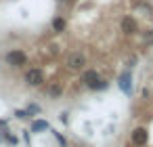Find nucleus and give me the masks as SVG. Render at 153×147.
<instances>
[{
  "instance_id": "obj_17",
  "label": "nucleus",
  "mask_w": 153,
  "mask_h": 147,
  "mask_svg": "<svg viewBox=\"0 0 153 147\" xmlns=\"http://www.w3.org/2000/svg\"><path fill=\"white\" fill-rule=\"evenodd\" d=\"M2 139H4V137H2V132H0V143H2Z\"/></svg>"
},
{
  "instance_id": "obj_3",
  "label": "nucleus",
  "mask_w": 153,
  "mask_h": 147,
  "mask_svg": "<svg viewBox=\"0 0 153 147\" xmlns=\"http://www.w3.org/2000/svg\"><path fill=\"white\" fill-rule=\"evenodd\" d=\"M65 65L71 69V72H80L84 65H86V57L82 53H69L67 59H65Z\"/></svg>"
},
{
  "instance_id": "obj_10",
  "label": "nucleus",
  "mask_w": 153,
  "mask_h": 147,
  "mask_svg": "<svg viewBox=\"0 0 153 147\" xmlns=\"http://www.w3.org/2000/svg\"><path fill=\"white\" fill-rule=\"evenodd\" d=\"M107 86H109V82L105 80V78H99L92 86H88L90 90H94V93H99V90H107Z\"/></svg>"
},
{
  "instance_id": "obj_1",
  "label": "nucleus",
  "mask_w": 153,
  "mask_h": 147,
  "mask_svg": "<svg viewBox=\"0 0 153 147\" xmlns=\"http://www.w3.org/2000/svg\"><path fill=\"white\" fill-rule=\"evenodd\" d=\"M4 61H7V65H11V67H21V65L27 63V55H25L21 49H13V51H9V53L4 55Z\"/></svg>"
},
{
  "instance_id": "obj_15",
  "label": "nucleus",
  "mask_w": 153,
  "mask_h": 147,
  "mask_svg": "<svg viewBox=\"0 0 153 147\" xmlns=\"http://www.w3.org/2000/svg\"><path fill=\"white\" fill-rule=\"evenodd\" d=\"M53 134H55V139H57V141H59V143H61V147H67V141H65V139H63V134H61V132H57V130H55V132H53Z\"/></svg>"
},
{
  "instance_id": "obj_2",
  "label": "nucleus",
  "mask_w": 153,
  "mask_h": 147,
  "mask_svg": "<svg viewBox=\"0 0 153 147\" xmlns=\"http://www.w3.org/2000/svg\"><path fill=\"white\" fill-rule=\"evenodd\" d=\"M117 86L124 95H132V72H130V67H126L117 76Z\"/></svg>"
},
{
  "instance_id": "obj_16",
  "label": "nucleus",
  "mask_w": 153,
  "mask_h": 147,
  "mask_svg": "<svg viewBox=\"0 0 153 147\" xmlns=\"http://www.w3.org/2000/svg\"><path fill=\"white\" fill-rule=\"evenodd\" d=\"M15 118H19V120L30 118V116H27V109H17V111H15Z\"/></svg>"
},
{
  "instance_id": "obj_12",
  "label": "nucleus",
  "mask_w": 153,
  "mask_h": 147,
  "mask_svg": "<svg viewBox=\"0 0 153 147\" xmlns=\"http://www.w3.org/2000/svg\"><path fill=\"white\" fill-rule=\"evenodd\" d=\"M25 109H27V116H30V118H34V116L40 113V105H36V103H30Z\"/></svg>"
},
{
  "instance_id": "obj_8",
  "label": "nucleus",
  "mask_w": 153,
  "mask_h": 147,
  "mask_svg": "<svg viewBox=\"0 0 153 147\" xmlns=\"http://www.w3.org/2000/svg\"><path fill=\"white\" fill-rule=\"evenodd\" d=\"M48 128H51V126H48L46 120H38V118H36V120L32 122V132H46Z\"/></svg>"
},
{
  "instance_id": "obj_18",
  "label": "nucleus",
  "mask_w": 153,
  "mask_h": 147,
  "mask_svg": "<svg viewBox=\"0 0 153 147\" xmlns=\"http://www.w3.org/2000/svg\"><path fill=\"white\" fill-rule=\"evenodd\" d=\"M57 2H65V0H57Z\"/></svg>"
},
{
  "instance_id": "obj_13",
  "label": "nucleus",
  "mask_w": 153,
  "mask_h": 147,
  "mask_svg": "<svg viewBox=\"0 0 153 147\" xmlns=\"http://www.w3.org/2000/svg\"><path fill=\"white\" fill-rule=\"evenodd\" d=\"M143 44H145V46L153 44V30H147V32L143 34Z\"/></svg>"
},
{
  "instance_id": "obj_6",
  "label": "nucleus",
  "mask_w": 153,
  "mask_h": 147,
  "mask_svg": "<svg viewBox=\"0 0 153 147\" xmlns=\"http://www.w3.org/2000/svg\"><path fill=\"white\" fill-rule=\"evenodd\" d=\"M147 141H149V132H147V128L138 126V128L132 130V143H134L136 147H145Z\"/></svg>"
},
{
  "instance_id": "obj_5",
  "label": "nucleus",
  "mask_w": 153,
  "mask_h": 147,
  "mask_svg": "<svg viewBox=\"0 0 153 147\" xmlns=\"http://www.w3.org/2000/svg\"><path fill=\"white\" fill-rule=\"evenodd\" d=\"M120 28H122V32H124L126 36H132V34L138 32V23H136V19H134L132 15H124L122 21H120Z\"/></svg>"
},
{
  "instance_id": "obj_4",
  "label": "nucleus",
  "mask_w": 153,
  "mask_h": 147,
  "mask_svg": "<svg viewBox=\"0 0 153 147\" xmlns=\"http://www.w3.org/2000/svg\"><path fill=\"white\" fill-rule=\"evenodd\" d=\"M23 80H25L27 86H40V84L44 82V74H42V69H38V67H32V69L25 72Z\"/></svg>"
},
{
  "instance_id": "obj_11",
  "label": "nucleus",
  "mask_w": 153,
  "mask_h": 147,
  "mask_svg": "<svg viewBox=\"0 0 153 147\" xmlns=\"http://www.w3.org/2000/svg\"><path fill=\"white\" fill-rule=\"evenodd\" d=\"M48 95H51L53 99H59V97L63 95V86H61V84H53L51 90H48Z\"/></svg>"
},
{
  "instance_id": "obj_9",
  "label": "nucleus",
  "mask_w": 153,
  "mask_h": 147,
  "mask_svg": "<svg viewBox=\"0 0 153 147\" xmlns=\"http://www.w3.org/2000/svg\"><path fill=\"white\" fill-rule=\"evenodd\" d=\"M51 25H53V30H55V32H65V28H67V21H65L63 17H55V19L51 21Z\"/></svg>"
},
{
  "instance_id": "obj_7",
  "label": "nucleus",
  "mask_w": 153,
  "mask_h": 147,
  "mask_svg": "<svg viewBox=\"0 0 153 147\" xmlns=\"http://www.w3.org/2000/svg\"><path fill=\"white\" fill-rule=\"evenodd\" d=\"M99 78H101V76H99V72H97V69H86V72H84V76H82V82H84L86 86H92Z\"/></svg>"
},
{
  "instance_id": "obj_14",
  "label": "nucleus",
  "mask_w": 153,
  "mask_h": 147,
  "mask_svg": "<svg viewBox=\"0 0 153 147\" xmlns=\"http://www.w3.org/2000/svg\"><path fill=\"white\" fill-rule=\"evenodd\" d=\"M2 137H4V139H7V141H9V143H11V145H17V141H19V139H17V137H15V134H11V132H4V134H2Z\"/></svg>"
}]
</instances>
